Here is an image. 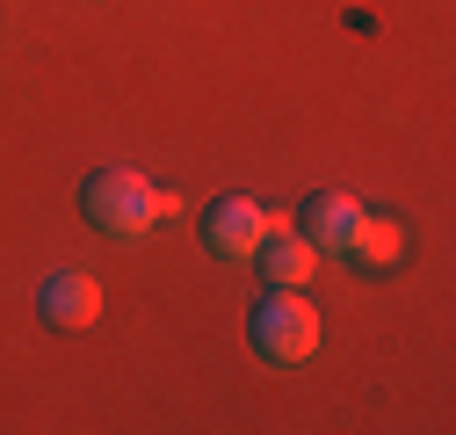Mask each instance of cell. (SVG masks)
I'll use <instances>...</instances> for the list:
<instances>
[{
	"label": "cell",
	"instance_id": "cell-6",
	"mask_svg": "<svg viewBox=\"0 0 456 435\" xmlns=\"http://www.w3.org/2000/svg\"><path fill=\"white\" fill-rule=\"evenodd\" d=\"M340 254H348L355 268H398V261H406V226H398V218H384V210H362Z\"/></svg>",
	"mask_w": 456,
	"mask_h": 435
},
{
	"label": "cell",
	"instance_id": "cell-5",
	"mask_svg": "<svg viewBox=\"0 0 456 435\" xmlns=\"http://www.w3.org/2000/svg\"><path fill=\"white\" fill-rule=\"evenodd\" d=\"M37 312H44L51 326H87V319L102 312V283L80 276V268H51V276L37 283Z\"/></svg>",
	"mask_w": 456,
	"mask_h": 435
},
{
	"label": "cell",
	"instance_id": "cell-7",
	"mask_svg": "<svg viewBox=\"0 0 456 435\" xmlns=\"http://www.w3.org/2000/svg\"><path fill=\"white\" fill-rule=\"evenodd\" d=\"M355 218H362V203H355V196H340V189H319V196L305 203V218H297V233H305L312 247H348Z\"/></svg>",
	"mask_w": 456,
	"mask_h": 435
},
{
	"label": "cell",
	"instance_id": "cell-3",
	"mask_svg": "<svg viewBox=\"0 0 456 435\" xmlns=\"http://www.w3.org/2000/svg\"><path fill=\"white\" fill-rule=\"evenodd\" d=\"M261 233H268V210H261L254 196H217V203L203 210V247H210L217 261H254Z\"/></svg>",
	"mask_w": 456,
	"mask_h": 435
},
{
	"label": "cell",
	"instance_id": "cell-4",
	"mask_svg": "<svg viewBox=\"0 0 456 435\" xmlns=\"http://www.w3.org/2000/svg\"><path fill=\"white\" fill-rule=\"evenodd\" d=\"M254 261H261V276H268V283H297V291H305V283H312V268H319V247L290 226V218H275V210H268V233H261Z\"/></svg>",
	"mask_w": 456,
	"mask_h": 435
},
{
	"label": "cell",
	"instance_id": "cell-1",
	"mask_svg": "<svg viewBox=\"0 0 456 435\" xmlns=\"http://www.w3.org/2000/svg\"><path fill=\"white\" fill-rule=\"evenodd\" d=\"M80 210L94 218V226H102L109 240H138V233H152V226H159L167 210H182V196L152 189L138 168H102V175H87Z\"/></svg>",
	"mask_w": 456,
	"mask_h": 435
},
{
	"label": "cell",
	"instance_id": "cell-2",
	"mask_svg": "<svg viewBox=\"0 0 456 435\" xmlns=\"http://www.w3.org/2000/svg\"><path fill=\"white\" fill-rule=\"evenodd\" d=\"M247 341H254L261 363L297 370V363H312V349H319V312L305 305L297 283H268V298L247 312Z\"/></svg>",
	"mask_w": 456,
	"mask_h": 435
}]
</instances>
